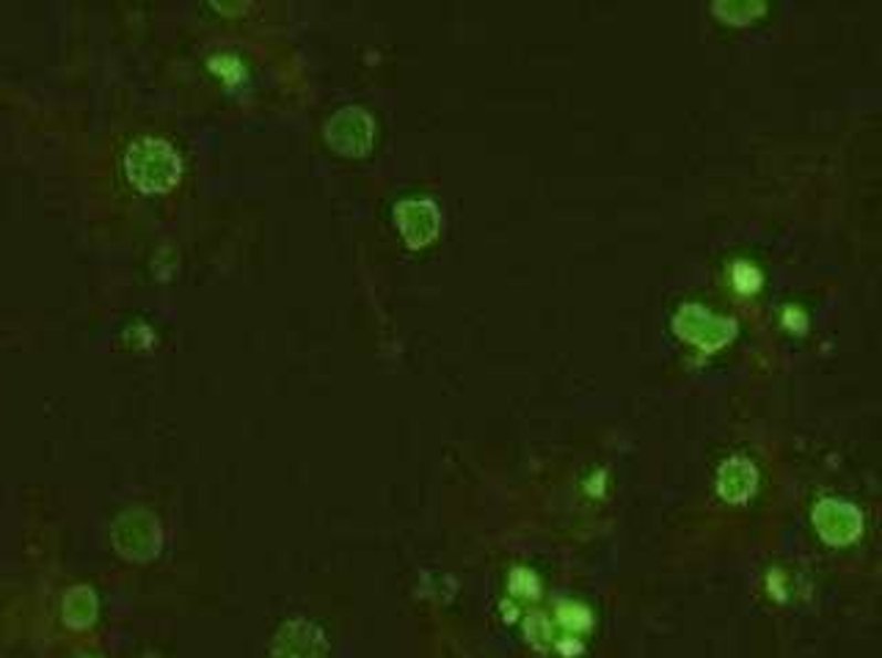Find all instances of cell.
<instances>
[{
	"mask_svg": "<svg viewBox=\"0 0 882 658\" xmlns=\"http://www.w3.org/2000/svg\"><path fill=\"white\" fill-rule=\"evenodd\" d=\"M397 227L406 234L408 246H425L439 232V212L430 201H406L397 207Z\"/></svg>",
	"mask_w": 882,
	"mask_h": 658,
	"instance_id": "cell-2",
	"label": "cell"
},
{
	"mask_svg": "<svg viewBox=\"0 0 882 658\" xmlns=\"http://www.w3.org/2000/svg\"><path fill=\"white\" fill-rule=\"evenodd\" d=\"M127 174H131L133 185L147 194H163V190L174 188L183 174V163H179L177 152L157 138H142L131 146L127 152Z\"/></svg>",
	"mask_w": 882,
	"mask_h": 658,
	"instance_id": "cell-1",
	"label": "cell"
},
{
	"mask_svg": "<svg viewBox=\"0 0 882 658\" xmlns=\"http://www.w3.org/2000/svg\"><path fill=\"white\" fill-rule=\"evenodd\" d=\"M367 122H370L367 116H364L362 111H356V108H351V111H345V114L334 116V122L329 125V144L340 149V146L345 144V138H353L351 140L353 155H364V149H367L370 140H373V130H370V133H353V130H356V127H362V125H367Z\"/></svg>",
	"mask_w": 882,
	"mask_h": 658,
	"instance_id": "cell-3",
	"label": "cell"
}]
</instances>
